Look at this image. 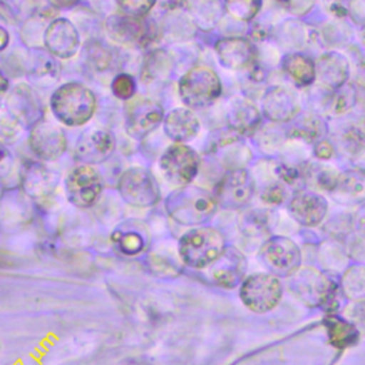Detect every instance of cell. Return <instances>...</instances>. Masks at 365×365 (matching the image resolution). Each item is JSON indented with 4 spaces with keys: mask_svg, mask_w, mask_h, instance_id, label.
<instances>
[{
    "mask_svg": "<svg viewBox=\"0 0 365 365\" xmlns=\"http://www.w3.org/2000/svg\"><path fill=\"white\" fill-rule=\"evenodd\" d=\"M314 154L318 160H329L334 155V145L328 140L322 138L318 143H315Z\"/></svg>",
    "mask_w": 365,
    "mask_h": 365,
    "instance_id": "53",
    "label": "cell"
},
{
    "mask_svg": "<svg viewBox=\"0 0 365 365\" xmlns=\"http://www.w3.org/2000/svg\"><path fill=\"white\" fill-rule=\"evenodd\" d=\"M281 67L298 86L309 87L317 80L315 63L302 53L292 51L285 54L281 60Z\"/></svg>",
    "mask_w": 365,
    "mask_h": 365,
    "instance_id": "35",
    "label": "cell"
},
{
    "mask_svg": "<svg viewBox=\"0 0 365 365\" xmlns=\"http://www.w3.org/2000/svg\"><path fill=\"white\" fill-rule=\"evenodd\" d=\"M351 53L354 64V83L358 87L365 88V53L354 46H351Z\"/></svg>",
    "mask_w": 365,
    "mask_h": 365,
    "instance_id": "49",
    "label": "cell"
},
{
    "mask_svg": "<svg viewBox=\"0 0 365 365\" xmlns=\"http://www.w3.org/2000/svg\"><path fill=\"white\" fill-rule=\"evenodd\" d=\"M285 11H288L292 16L297 17H302L305 14H308L314 4L315 0H275Z\"/></svg>",
    "mask_w": 365,
    "mask_h": 365,
    "instance_id": "50",
    "label": "cell"
},
{
    "mask_svg": "<svg viewBox=\"0 0 365 365\" xmlns=\"http://www.w3.org/2000/svg\"><path fill=\"white\" fill-rule=\"evenodd\" d=\"M48 107L53 117L66 127L86 125L97 111V96L80 81L58 84L50 98Z\"/></svg>",
    "mask_w": 365,
    "mask_h": 365,
    "instance_id": "1",
    "label": "cell"
},
{
    "mask_svg": "<svg viewBox=\"0 0 365 365\" xmlns=\"http://www.w3.org/2000/svg\"><path fill=\"white\" fill-rule=\"evenodd\" d=\"M288 210L295 221L311 227L324 220L328 211V201L315 191H299L291 200Z\"/></svg>",
    "mask_w": 365,
    "mask_h": 365,
    "instance_id": "29",
    "label": "cell"
},
{
    "mask_svg": "<svg viewBox=\"0 0 365 365\" xmlns=\"http://www.w3.org/2000/svg\"><path fill=\"white\" fill-rule=\"evenodd\" d=\"M247 269L245 257L232 247L224 248L221 255L210 265V275L215 284L224 288L237 287Z\"/></svg>",
    "mask_w": 365,
    "mask_h": 365,
    "instance_id": "27",
    "label": "cell"
},
{
    "mask_svg": "<svg viewBox=\"0 0 365 365\" xmlns=\"http://www.w3.org/2000/svg\"><path fill=\"white\" fill-rule=\"evenodd\" d=\"M275 175L278 177V180L281 182L294 185L298 181L305 178V168H299V167H294L291 164H285V163H279L275 165L274 168Z\"/></svg>",
    "mask_w": 365,
    "mask_h": 365,
    "instance_id": "48",
    "label": "cell"
},
{
    "mask_svg": "<svg viewBox=\"0 0 365 365\" xmlns=\"http://www.w3.org/2000/svg\"><path fill=\"white\" fill-rule=\"evenodd\" d=\"M48 23H50V20H46L40 11V13L30 14L26 19V21L20 26L19 37L27 50L43 47L44 31H46V27Z\"/></svg>",
    "mask_w": 365,
    "mask_h": 365,
    "instance_id": "37",
    "label": "cell"
},
{
    "mask_svg": "<svg viewBox=\"0 0 365 365\" xmlns=\"http://www.w3.org/2000/svg\"><path fill=\"white\" fill-rule=\"evenodd\" d=\"M225 11L241 23L252 21L262 7V0H222Z\"/></svg>",
    "mask_w": 365,
    "mask_h": 365,
    "instance_id": "43",
    "label": "cell"
},
{
    "mask_svg": "<svg viewBox=\"0 0 365 365\" xmlns=\"http://www.w3.org/2000/svg\"><path fill=\"white\" fill-rule=\"evenodd\" d=\"M261 257L268 269L277 275H292L301 264V251L298 245L285 237H274L261 248Z\"/></svg>",
    "mask_w": 365,
    "mask_h": 365,
    "instance_id": "20",
    "label": "cell"
},
{
    "mask_svg": "<svg viewBox=\"0 0 365 365\" xmlns=\"http://www.w3.org/2000/svg\"><path fill=\"white\" fill-rule=\"evenodd\" d=\"M163 131L173 143L187 144L200 134L201 121L194 110L184 106L175 107L165 113L163 120Z\"/></svg>",
    "mask_w": 365,
    "mask_h": 365,
    "instance_id": "24",
    "label": "cell"
},
{
    "mask_svg": "<svg viewBox=\"0 0 365 365\" xmlns=\"http://www.w3.org/2000/svg\"><path fill=\"white\" fill-rule=\"evenodd\" d=\"M227 125L240 135L254 134L262 121L259 108L244 96H232L227 104Z\"/></svg>",
    "mask_w": 365,
    "mask_h": 365,
    "instance_id": "26",
    "label": "cell"
},
{
    "mask_svg": "<svg viewBox=\"0 0 365 365\" xmlns=\"http://www.w3.org/2000/svg\"><path fill=\"white\" fill-rule=\"evenodd\" d=\"M26 127L0 103V143L10 145L17 143L24 134Z\"/></svg>",
    "mask_w": 365,
    "mask_h": 365,
    "instance_id": "42",
    "label": "cell"
},
{
    "mask_svg": "<svg viewBox=\"0 0 365 365\" xmlns=\"http://www.w3.org/2000/svg\"><path fill=\"white\" fill-rule=\"evenodd\" d=\"M0 1H6V0H0Z\"/></svg>",
    "mask_w": 365,
    "mask_h": 365,
    "instance_id": "61",
    "label": "cell"
},
{
    "mask_svg": "<svg viewBox=\"0 0 365 365\" xmlns=\"http://www.w3.org/2000/svg\"><path fill=\"white\" fill-rule=\"evenodd\" d=\"M115 134L107 127H88L76 140L73 157L80 164L97 165L106 163L115 151Z\"/></svg>",
    "mask_w": 365,
    "mask_h": 365,
    "instance_id": "10",
    "label": "cell"
},
{
    "mask_svg": "<svg viewBox=\"0 0 365 365\" xmlns=\"http://www.w3.org/2000/svg\"><path fill=\"white\" fill-rule=\"evenodd\" d=\"M137 88H138L137 80L134 78L133 74L125 73V71L117 73L110 81L111 94L117 100L124 101V103L137 96Z\"/></svg>",
    "mask_w": 365,
    "mask_h": 365,
    "instance_id": "45",
    "label": "cell"
},
{
    "mask_svg": "<svg viewBox=\"0 0 365 365\" xmlns=\"http://www.w3.org/2000/svg\"><path fill=\"white\" fill-rule=\"evenodd\" d=\"M261 113L271 123H289L301 113L299 94L287 84L268 86L261 96Z\"/></svg>",
    "mask_w": 365,
    "mask_h": 365,
    "instance_id": "15",
    "label": "cell"
},
{
    "mask_svg": "<svg viewBox=\"0 0 365 365\" xmlns=\"http://www.w3.org/2000/svg\"><path fill=\"white\" fill-rule=\"evenodd\" d=\"M14 167V157L7 145L0 143V181H3Z\"/></svg>",
    "mask_w": 365,
    "mask_h": 365,
    "instance_id": "52",
    "label": "cell"
},
{
    "mask_svg": "<svg viewBox=\"0 0 365 365\" xmlns=\"http://www.w3.org/2000/svg\"><path fill=\"white\" fill-rule=\"evenodd\" d=\"M111 241L121 254L133 257L147 250L150 234L145 224L137 220H128L113 230Z\"/></svg>",
    "mask_w": 365,
    "mask_h": 365,
    "instance_id": "28",
    "label": "cell"
},
{
    "mask_svg": "<svg viewBox=\"0 0 365 365\" xmlns=\"http://www.w3.org/2000/svg\"><path fill=\"white\" fill-rule=\"evenodd\" d=\"M10 41H11V34L7 27L6 16L0 13V53L7 50V47L10 46Z\"/></svg>",
    "mask_w": 365,
    "mask_h": 365,
    "instance_id": "55",
    "label": "cell"
},
{
    "mask_svg": "<svg viewBox=\"0 0 365 365\" xmlns=\"http://www.w3.org/2000/svg\"><path fill=\"white\" fill-rule=\"evenodd\" d=\"M120 53L111 44L100 38L91 37L86 40L81 48V58L84 66L96 74H106L118 66Z\"/></svg>",
    "mask_w": 365,
    "mask_h": 365,
    "instance_id": "30",
    "label": "cell"
},
{
    "mask_svg": "<svg viewBox=\"0 0 365 365\" xmlns=\"http://www.w3.org/2000/svg\"><path fill=\"white\" fill-rule=\"evenodd\" d=\"M362 124H364V127H365V117H364V120H362Z\"/></svg>",
    "mask_w": 365,
    "mask_h": 365,
    "instance_id": "60",
    "label": "cell"
},
{
    "mask_svg": "<svg viewBox=\"0 0 365 365\" xmlns=\"http://www.w3.org/2000/svg\"><path fill=\"white\" fill-rule=\"evenodd\" d=\"M177 94L184 107L204 110L214 106L221 97L222 83L215 70L204 64H195L180 76Z\"/></svg>",
    "mask_w": 365,
    "mask_h": 365,
    "instance_id": "3",
    "label": "cell"
},
{
    "mask_svg": "<svg viewBox=\"0 0 365 365\" xmlns=\"http://www.w3.org/2000/svg\"><path fill=\"white\" fill-rule=\"evenodd\" d=\"M80 0H47V3L54 9V10H61V9H71L74 7Z\"/></svg>",
    "mask_w": 365,
    "mask_h": 365,
    "instance_id": "58",
    "label": "cell"
},
{
    "mask_svg": "<svg viewBox=\"0 0 365 365\" xmlns=\"http://www.w3.org/2000/svg\"><path fill=\"white\" fill-rule=\"evenodd\" d=\"M117 191L124 202L135 208H148L161 198L154 174L140 165L125 168L117 181Z\"/></svg>",
    "mask_w": 365,
    "mask_h": 365,
    "instance_id": "7",
    "label": "cell"
},
{
    "mask_svg": "<svg viewBox=\"0 0 365 365\" xmlns=\"http://www.w3.org/2000/svg\"><path fill=\"white\" fill-rule=\"evenodd\" d=\"M258 138V144L264 148L268 150V147H271L272 150H277L285 137V131L281 130L277 123H272L267 127H259L255 133H254Z\"/></svg>",
    "mask_w": 365,
    "mask_h": 365,
    "instance_id": "46",
    "label": "cell"
},
{
    "mask_svg": "<svg viewBox=\"0 0 365 365\" xmlns=\"http://www.w3.org/2000/svg\"><path fill=\"white\" fill-rule=\"evenodd\" d=\"M214 53L221 67L230 71L248 68L257 60V46L242 36H225L214 43Z\"/></svg>",
    "mask_w": 365,
    "mask_h": 365,
    "instance_id": "19",
    "label": "cell"
},
{
    "mask_svg": "<svg viewBox=\"0 0 365 365\" xmlns=\"http://www.w3.org/2000/svg\"><path fill=\"white\" fill-rule=\"evenodd\" d=\"M342 289L348 298L365 302V267L348 268L342 275Z\"/></svg>",
    "mask_w": 365,
    "mask_h": 365,
    "instance_id": "41",
    "label": "cell"
},
{
    "mask_svg": "<svg viewBox=\"0 0 365 365\" xmlns=\"http://www.w3.org/2000/svg\"><path fill=\"white\" fill-rule=\"evenodd\" d=\"M3 104L29 130L44 118L46 108L36 87L27 81H17L10 87Z\"/></svg>",
    "mask_w": 365,
    "mask_h": 365,
    "instance_id": "12",
    "label": "cell"
},
{
    "mask_svg": "<svg viewBox=\"0 0 365 365\" xmlns=\"http://www.w3.org/2000/svg\"><path fill=\"white\" fill-rule=\"evenodd\" d=\"M27 144L37 160L56 161L67 151L68 141L63 127L44 117L29 128Z\"/></svg>",
    "mask_w": 365,
    "mask_h": 365,
    "instance_id": "11",
    "label": "cell"
},
{
    "mask_svg": "<svg viewBox=\"0 0 365 365\" xmlns=\"http://www.w3.org/2000/svg\"><path fill=\"white\" fill-rule=\"evenodd\" d=\"M63 74L61 63L57 57L48 53L44 47L27 51L26 78L40 90H48L58 84Z\"/></svg>",
    "mask_w": 365,
    "mask_h": 365,
    "instance_id": "21",
    "label": "cell"
},
{
    "mask_svg": "<svg viewBox=\"0 0 365 365\" xmlns=\"http://www.w3.org/2000/svg\"><path fill=\"white\" fill-rule=\"evenodd\" d=\"M118 11L135 16V17H147L157 4V0H114Z\"/></svg>",
    "mask_w": 365,
    "mask_h": 365,
    "instance_id": "47",
    "label": "cell"
},
{
    "mask_svg": "<svg viewBox=\"0 0 365 365\" xmlns=\"http://www.w3.org/2000/svg\"><path fill=\"white\" fill-rule=\"evenodd\" d=\"M348 10L354 21L365 26V0H352Z\"/></svg>",
    "mask_w": 365,
    "mask_h": 365,
    "instance_id": "54",
    "label": "cell"
},
{
    "mask_svg": "<svg viewBox=\"0 0 365 365\" xmlns=\"http://www.w3.org/2000/svg\"><path fill=\"white\" fill-rule=\"evenodd\" d=\"M285 197H287V191L281 182L269 184L268 187H265V190L261 194V200L269 205L281 204L285 200Z\"/></svg>",
    "mask_w": 365,
    "mask_h": 365,
    "instance_id": "51",
    "label": "cell"
},
{
    "mask_svg": "<svg viewBox=\"0 0 365 365\" xmlns=\"http://www.w3.org/2000/svg\"><path fill=\"white\" fill-rule=\"evenodd\" d=\"M164 115V107L158 101L147 96H135L123 107L124 131L130 138L143 141L163 124Z\"/></svg>",
    "mask_w": 365,
    "mask_h": 365,
    "instance_id": "6",
    "label": "cell"
},
{
    "mask_svg": "<svg viewBox=\"0 0 365 365\" xmlns=\"http://www.w3.org/2000/svg\"><path fill=\"white\" fill-rule=\"evenodd\" d=\"M103 190V177L94 165L78 164L68 171L64 180V191L68 202L81 210L96 205Z\"/></svg>",
    "mask_w": 365,
    "mask_h": 365,
    "instance_id": "9",
    "label": "cell"
},
{
    "mask_svg": "<svg viewBox=\"0 0 365 365\" xmlns=\"http://www.w3.org/2000/svg\"><path fill=\"white\" fill-rule=\"evenodd\" d=\"M10 77L7 76V73L4 71L1 63H0V103L4 101L9 90H10Z\"/></svg>",
    "mask_w": 365,
    "mask_h": 365,
    "instance_id": "56",
    "label": "cell"
},
{
    "mask_svg": "<svg viewBox=\"0 0 365 365\" xmlns=\"http://www.w3.org/2000/svg\"><path fill=\"white\" fill-rule=\"evenodd\" d=\"M254 178L245 168L228 170L214 188L217 205L225 210H237L248 204L254 194Z\"/></svg>",
    "mask_w": 365,
    "mask_h": 365,
    "instance_id": "14",
    "label": "cell"
},
{
    "mask_svg": "<svg viewBox=\"0 0 365 365\" xmlns=\"http://www.w3.org/2000/svg\"><path fill=\"white\" fill-rule=\"evenodd\" d=\"M43 47L58 60H70L81 47L77 26L67 17H54L46 27Z\"/></svg>",
    "mask_w": 365,
    "mask_h": 365,
    "instance_id": "17",
    "label": "cell"
},
{
    "mask_svg": "<svg viewBox=\"0 0 365 365\" xmlns=\"http://www.w3.org/2000/svg\"><path fill=\"white\" fill-rule=\"evenodd\" d=\"M328 21L321 30H318L321 40L324 44H332L335 47H341L342 44H348L352 38V31L348 24L344 21Z\"/></svg>",
    "mask_w": 365,
    "mask_h": 365,
    "instance_id": "44",
    "label": "cell"
},
{
    "mask_svg": "<svg viewBox=\"0 0 365 365\" xmlns=\"http://www.w3.org/2000/svg\"><path fill=\"white\" fill-rule=\"evenodd\" d=\"M328 133L327 121L321 114L308 111L304 114H298L292 121L291 127L287 131L288 140L299 141V143H318Z\"/></svg>",
    "mask_w": 365,
    "mask_h": 365,
    "instance_id": "31",
    "label": "cell"
},
{
    "mask_svg": "<svg viewBox=\"0 0 365 365\" xmlns=\"http://www.w3.org/2000/svg\"><path fill=\"white\" fill-rule=\"evenodd\" d=\"M269 224V212L262 208L245 210L238 218L241 232L251 238H258L267 234Z\"/></svg>",
    "mask_w": 365,
    "mask_h": 365,
    "instance_id": "39",
    "label": "cell"
},
{
    "mask_svg": "<svg viewBox=\"0 0 365 365\" xmlns=\"http://www.w3.org/2000/svg\"><path fill=\"white\" fill-rule=\"evenodd\" d=\"M20 190L31 200L50 197L60 182V174L40 160H26L19 171Z\"/></svg>",
    "mask_w": 365,
    "mask_h": 365,
    "instance_id": "16",
    "label": "cell"
},
{
    "mask_svg": "<svg viewBox=\"0 0 365 365\" xmlns=\"http://www.w3.org/2000/svg\"><path fill=\"white\" fill-rule=\"evenodd\" d=\"M200 165V154L191 145L181 143L170 144L158 158L163 177L174 187L191 184L198 175Z\"/></svg>",
    "mask_w": 365,
    "mask_h": 365,
    "instance_id": "8",
    "label": "cell"
},
{
    "mask_svg": "<svg viewBox=\"0 0 365 365\" xmlns=\"http://www.w3.org/2000/svg\"><path fill=\"white\" fill-rule=\"evenodd\" d=\"M103 26L108 40L121 47H147L160 37L157 21L148 16L135 17L115 11L104 19Z\"/></svg>",
    "mask_w": 365,
    "mask_h": 365,
    "instance_id": "4",
    "label": "cell"
},
{
    "mask_svg": "<svg viewBox=\"0 0 365 365\" xmlns=\"http://www.w3.org/2000/svg\"><path fill=\"white\" fill-rule=\"evenodd\" d=\"M335 145L346 155L355 158L365 153V127L362 123L345 121L334 130Z\"/></svg>",
    "mask_w": 365,
    "mask_h": 365,
    "instance_id": "34",
    "label": "cell"
},
{
    "mask_svg": "<svg viewBox=\"0 0 365 365\" xmlns=\"http://www.w3.org/2000/svg\"><path fill=\"white\" fill-rule=\"evenodd\" d=\"M338 202L356 205L365 202V173L349 170L339 174L335 188L331 191Z\"/></svg>",
    "mask_w": 365,
    "mask_h": 365,
    "instance_id": "33",
    "label": "cell"
},
{
    "mask_svg": "<svg viewBox=\"0 0 365 365\" xmlns=\"http://www.w3.org/2000/svg\"><path fill=\"white\" fill-rule=\"evenodd\" d=\"M281 294V282L271 274H254L244 279L240 289V298L244 305L258 314L268 312L277 307Z\"/></svg>",
    "mask_w": 365,
    "mask_h": 365,
    "instance_id": "13",
    "label": "cell"
},
{
    "mask_svg": "<svg viewBox=\"0 0 365 365\" xmlns=\"http://www.w3.org/2000/svg\"><path fill=\"white\" fill-rule=\"evenodd\" d=\"M184 6L200 31L214 30L225 13L222 0H184Z\"/></svg>",
    "mask_w": 365,
    "mask_h": 365,
    "instance_id": "32",
    "label": "cell"
},
{
    "mask_svg": "<svg viewBox=\"0 0 365 365\" xmlns=\"http://www.w3.org/2000/svg\"><path fill=\"white\" fill-rule=\"evenodd\" d=\"M222 234L211 227L191 228L184 232L178 242L181 261L195 269L210 267L224 251Z\"/></svg>",
    "mask_w": 365,
    "mask_h": 365,
    "instance_id": "5",
    "label": "cell"
},
{
    "mask_svg": "<svg viewBox=\"0 0 365 365\" xmlns=\"http://www.w3.org/2000/svg\"><path fill=\"white\" fill-rule=\"evenodd\" d=\"M315 73L319 86L328 90H335L348 83L351 63L345 54L336 50H329L318 56L315 61Z\"/></svg>",
    "mask_w": 365,
    "mask_h": 365,
    "instance_id": "25",
    "label": "cell"
},
{
    "mask_svg": "<svg viewBox=\"0 0 365 365\" xmlns=\"http://www.w3.org/2000/svg\"><path fill=\"white\" fill-rule=\"evenodd\" d=\"M339 173L324 163H311L305 167V180L311 182L314 187L332 191L338 182Z\"/></svg>",
    "mask_w": 365,
    "mask_h": 365,
    "instance_id": "40",
    "label": "cell"
},
{
    "mask_svg": "<svg viewBox=\"0 0 365 365\" xmlns=\"http://www.w3.org/2000/svg\"><path fill=\"white\" fill-rule=\"evenodd\" d=\"M354 221H355L356 230L365 237V204H362V205L356 210L355 217H354Z\"/></svg>",
    "mask_w": 365,
    "mask_h": 365,
    "instance_id": "57",
    "label": "cell"
},
{
    "mask_svg": "<svg viewBox=\"0 0 365 365\" xmlns=\"http://www.w3.org/2000/svg\"><path fill=\"white\" fill-rule=\"evenodd\" d=\"M177 67L174 54L165 47H153L145 51L140 66V83L144 87H160L167 84Z\"/></svg>",
    "mask_w": 365,
    "mask_h": 365,
    "instance_id": "22",
    "label": "cell"
},
{
    "mask_svg": "<svg viewBox=\"0 0 365 365\" xmlns=\"http://www.w3.org/2000/svg\"><path fill=\"white\" fill-rule=\"evenodd\" d=\"M325 325L332 345L338 348H346L356 344L359 334L352 322L331 315L325 318Z\"/></svg>",
    "mask_w": 365,
    "mask_h": 365,
    "instance_id": "36",
    "label": "cell"
},
{
    "mask_svg": "<svg viewBox=\"0 0 365 365\" xmlns=\"http://www.w3.org/2000/svg\"><path fill=\"white\" fill-rule=\"evenodd\" d=\"M361 38H362V44L365 46V26L362 27V31H361Z\"/></svg>",
    "mask_w": 365,
    "mask_h": 365,
    "instance_id": "59",
    "label": "cell"
},
{
    "mask_svg": "<svg viewBox=\"0 0 365 365\" xmlns=\"http://www.w3.org/2000/svg\"><path fill=\"white\" fill-rule=\"evenodd\" d=\"M292 291L308 305L327 307L334 299V284L318 269L307 267L297 271L291 279Z\"/></svg>",
    "mask_w": 365,
    "mask_h": 365,
    "instance_id": "18",
    "label": "cell"
},
{
    "mask_svg": "<svg viewBox=\"0 0 365 365\" xmlns=\"http://www.w3.org/2000/svg\"><path fill=\"white\" fill-rule=\"evenodd\" d=\"M157 24L160 37L167 43L187 41L198 31L185 10L184 0H178L177 4L170 6Z\"/></svg>",
    "mask_w": 365,
    "mask_h": 365,
    "instance_id": "23",
    "label": "cell"
},
{
    "mask_svg": "<svg viewBox=\"0 0 365 365\" xmlns=\"http://www.w3.org/2000/svg\"><path fill=\"white\" fill-rule=\"evenodd\" d=\"M356 100H358V93H356L355 84L348 81L339 88L331 90L327 114L334 117H342L344 114H346L355 107Z\"/></svg>",
    "mask_w": 365,
    "mask_h": 365,
    "instance_id": "38",
    "label": "cell"
},
{
    "mask_svg": "<svg viewBox=\"0 0 365 365\" xmlns=\"http://www.w3.org/2000/svg\"><path fill=\"white\" fill-rule=\"evenodd\" d=\"M164 204L171 220L190 227L210 220L218 207L210 191L192 184L177 187L167 195Z\"/></svg>",
    "mask_w": 365,
    "mask_h": 365,
    "instance_id": "2",
    "label": "cell"
}]
</instances>
